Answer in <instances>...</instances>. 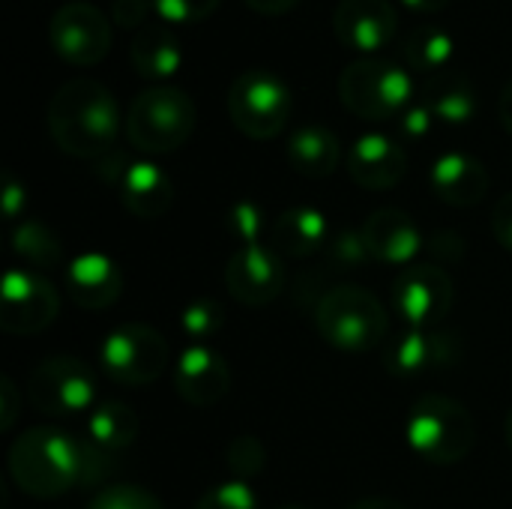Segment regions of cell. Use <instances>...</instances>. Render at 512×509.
<instances>
[{
  "instance_id": "1",
  "label": "cell",
  "mask_w": 512,
  "mask_h": 509,
  "mask_svg": "<svg viewBox=\"0 0 512 509\" xmlns=\"http://www.w3.org/2000/svg\"><path fill=\"white\" fill-rule=\"evenodd\" d=\"M48 132L63 153L78 159H102L111 153L120 132V108L114 93L93 78L66 81L48 102Z\"/></svg>"
},
{
  "instance_id": "2",
  "label": "cell",
  "mask_w": 512,
  "mask_h": 509,
  "mask_svg": "<svg viewBox=\"0 0 512 509\" xmlns=\"http://www.w3.org/2000/svg\"><path fill=\"white\" fill-rule=\"evenodd\" d=\"M15 486L33 498H60L81 486V441L60 429H30L9 450Z\"/></svg>"
},
{
  "instance_id": "3",
  "label": "cell",
  "mask_w": 512,
  "mask_h": 509,
  "mask_svg": "<svg viewBox=\"0 0 512 509\" xmlns=\"http://www.w3.org/2000/svg\"><path fill=\"white\" fill-rule=\"evenodd\" d=\"M474 438V417L456 399L429 393L408 411L405 441L429 465H459L471 453Z\"/></svg>"
},
{
  "instance_id": "4",
  "label": "cell",
  "mask_w": 512,
  "mask_h": 509,
  "mask_svg": "<svg viewBox=\"0 0 512 509\" xmlns=\"http://www.w3.org/2000/svg\"><path fill=\"white\" fill-rule=\"evenodd\" d=\"M195 102L186 90L153 84L141 90L126 114V135L141 153H171L195 132Z\"/></svg>"
},
{
  "instance_id": "5",
  "label": "cell",
  "mask_w": 512,
  "mask_h": 509,
  "mask_svg": "<svg viewBox=\"0 0 512 509\" xmlns=\"http://www.w3.org/2000/svg\"><path fill=\"white\" fill-rule=\"evenodd\" d=\"M315 324L327 345L351 354H366L384 345L390 333L387 312L381 300L366 288H333L315 306Z\"/></svg>"
},
{
  "instance_id": "6",
  "label": "cell",
  "mask_w": 512,
  "mask_h": 509,
  "mask_svg": "<svg viewBox=\"0 0 512 509\" xmlns=\"http://www.w3.org/2000/svg\"><path fill=\"white\" fill-rule=\"evenodd\" d=\"M414 93L405 66L384 57H360L339 75V96L345 108L363 120H387L408 108Z\"/></svg>"
},
{
  "instance_id": "7",
  "label": "cell",
  "mask_w": 512,
  "mask_h": 509,
  "mask_svg": "<svg viewBox=\"0 0 512 509\" xmlns=\"http://www.w3.org/2000/svg\"><path fill=\"white\" fill-rule=\"evenodd\" d=\"M228 114L243 135L255 141L276 138L291 117V90L267 69H246L231 81Z\"/></svg>"
},
{
  "instance_id": "8",
  "label": "cell",
  "mask_w": 512,
  "mask_h": 509,
  "mask_svg": "<svg viewBox=\"0 0 512 509\" xmlns=\"http://www.w3.org/2000/svg\"><path fill=\"white\" fill-rule=\"evenodd\" d=\"M99 366L120 387H147L168 366V342L147 324H120L102 339Z\"/></svg>"
},
{
  "instance_id": "9",
  "label": "cell",
  "mask_w": 512,
  "mask_h": 509,
  "mask_svg": "<svg viewBox=\"0 0 512 509\" xmlns=\"http://www.w3.org/2000/svg\"><path fill=\"white\" fill-rule=\"evenodd\" d=\"M27 399L39 414L48 417L90 411L96 402V375L78 357L42 360L27 378Z\"/></svg>"
},
{
  "instance_id": "10",
  "label": "cell",
  "mask_w": 512,
  "mask_h": 509,
  "mask_svg": "<svg viewBox=\"0 0 512 509\" xmlns=\"http://www.w3.org/2000/svg\"><path fill=\"white\" fill-rule=\"evenodd\" d=\"M60 312L57 288L33 273L12 267L0 285V330L9 336H36L54 324Z\"/></svg>"
},
{
  "instance_id": "11",
  "label": "cell",
  "mask_w": 512,
  "mask_h": 509,
  "mask_svg": "<svg viewBox=\"0 0 512 509\" xmlns=\"http://www.w3.org/2000/svg\"><path fill=\"white\" fill-rule=\"evenodd\" d=\"M51 48L72 66H96L111 48V24L93 3H63L48 21Z\"/></svg>"
},
{
  "instance_id": "12",
  "label": "cell",
  "mask_w": 512,
  "mask_h": 509,
  "mask_svg": "<svg viewBox=\"0 0 512 509\" xmlns=\"http://www.w3.org/2000/svg\"><path fill=\"white\" fill-rule=\"evenodd\" d=\"M456 300L453 279L438 264H411L393 282V306L414 330L441 324Z\"/></svg>"
},
{
  "instance_id": "13",
  "label": "cell",
  "mask_w": 512,
  "mask_h": 509,
  "mask_svg": "<svg viewBox=\"0 0 512 509\" xmlns=\"http://www.w3.org/2000/svg\"><path fill=\"white\" fill-rule=\"evenodd\" d=\"M225 285L243 306H267L285 288V267L276 249L252 243L240 246L225 267Z\"/></svg>"
},
{
  "instance_id": "14",
  "label": "cell",
  "mask_w": 512,
  "mask_h": 509,
  "mask_svg": "<svg viewBox=\"0 0 512 509\" xmlns=\"http://www.w3.org/2000/svg\"><path fill=\"white\" fill-rule=\"evenodd\" d=\"M399 30V12L393 0H339L333 12L336 39L360 54L381 51Z\"/></svg>"
},
{
  "instance_id": "15",
  "label": "cell",
  "mask_w": 512,
  "mask_h": 509,
  "mask_svg": "<svg viewBox=\"0 0 512 509\" xmlns=\"http://www.w3.org/2000/svg\"><path fill=\"white\" fill-rule=\"evenodd\" d=\"M174 390L195 408L222 402L231 390V369L210 345H189L174 366Z\"/></svg>"
},
{
  "instance_id": "16",
  "label": "cell",
  "mask_w": 512,
  "mask_h": 509,
  "mask_svg": "<svg viewBox=\"0 0 512 509\" xmlns=\"http://www.w3.org/2000/svg\"><path fill=\"white\" fill-rule=\"evenodd\" d=\"M360 231H363V243L369 249V258L375 264H387V267H408L423 246V237H420L414 219L399 207L375 210L363 222Z\"/></svg>"
},
{
  "instance_id": "17",
  "label": "cell",
  "mask_w": 512,
  "mask_h": 509,
  "mask_svg": "<svg viewBox=\"0 0 512 509\" xmlns=\"http://www.w3.org/2000/svg\"><path fill=\"white\" fill-rule=\"evenodd\" d=\"M408 171V156L399 141L381 132H366L354 141L348 153V174L357 186L369 192L393 189Z\"/></svg>"
},
{
  "instance_id": "18",
  "label": "cell",
  "mask_w": 512,
  "mask_h": 509,
  "mask_svg": "<svg viewBox=\"0 0 512 509\" xmlns=\"http://www.w3.org/2000/svg\"><path fill=\"white\" fill-rule=\"evenodd\" d=\"M459 360V342L453 333L411 330L396 339L387 351V369L396 378H417L426 372L447 369Z\"/></svg>"
},
{
  "instance_id": "19",
  "label": "cell",
  "mask_w": 512,
  "mask_h": 509,
  "mask_svg": "<svg viewBox=\"0 0 512 509\" xmlns=\"http://www.w3.org/2000/svg\"><path fill=\"white\" fill-rule=\"evenodd\" d=\"M66 291L81 309H108L123 291V273L102 252H81L66 267Z\"/></svg>"
},
{
  "instance_id": "20",
  "label": "cell",
  "mask_w": 512,
  "mask_h": 509,
  "mask_svg": "<svg viewBox=\"0 0 512 509\" xmlns=\"http://www.w3.org/2000/svg\"><path fill=\"white\" fill-rule=\"evenodd\" d=\"M435 195L450 207H474L489 192V171L471 153H444L429 171Z\"/></svg>"
},
{
  "instance_id": "21",
  "label": "cell",
  "mask_w": 512,
  "mask_h": 509,
  "mask_svg": "<svg viewBox=\"0 0 512 509\" xmlns=\"http://www.w3.org/2000/svg\"><path fill=\"white\" fill-rule=\"evenodd\" d=\"M120 201L138 219H159L174 198V186L168 174L153 162H129L117 180Z\"/></svg>"
},
{
  "instance_id": "22",
  "label": "cell",
  "mask_w": 512,
  "mask_h": 509,
  "mask_svg": "<svg viewBox=\"0 0 512 509\" xmlns=\"http://www.w3.org/2000/svg\"><path fill=\"white\" fill-rule=\"evenodd\" d=\"M273 249L288 258H306L330 243L327 216L315 207H291L270 228Z\"/></svg>"
},
{
  "instance_id": "23",
  "label": "cell",
  "mask_w": 512,
  "mask_h": 509,
  "mask_svg": "<svg viewBox=\"0 0 512 509\" xmlns=\"http://www.w3.org/2000/svg\"><path fill=\"white\" fill-rule=\"evenodd\" d=\"M288 162L303 177H330L342 159V144L327 126H300L288 138Z\"/></svg>"
},
{
  "instance_id": "24",
  "label": "cell",
  "mask_w": 512,
  "mask_h": 509,
  "mask_svg": "<svg viewBox=\"0 0 512 509\" xmlns=\"http://www.w3.org/2000/svg\"><path fill=\"white\" fill-rule=\"evenodd\" d=\"M423 102L432 108V114L444 123L462 126L477 114V87L471 84L468 75L462 72H441L435 75L426 90H423Z\"/></svg>"
},
{
  "instance_id": "25",
  "label": "cell",
  "mask_w": 512,
  "mask_h": 509,
  "mask_svg": "<svg viewBox=\"0 0 512 509\" xmlns=\"http://www.w3.org/2000/svg\"><path fill=\"white\" fill-rule=\"evenodd\" d=\"M129 57L138 75L144 78H171L180 63H183V48L177 42L174 33L162 30V27H144L135 33L132 45H129Z\"/></svg>"
},
{
  "instance_id": "26",
  "label": "cell",
  "mask_w": 512,
  "mask_h": 509,
  "mask_svg": "<svg viewBox=\"0 0 512 509\" xmlns=\"http://www.w3.org/2000/svg\"><path fill=\"white\" fill-rule=\"evenodd\" d=\"M138 414L123 402H105L90 411L87 420V441L105 453H120L138 438Z\"/></svg>"
},
{
  "instance_id": "27",
  "label": "cell",
  "mask_w": 512,
  "mask_h": 509,
  "mask_svg": "<svg viewBox=\"0 0 512 509\" xmlns=\"http://www.w3.org/2000/svg\"><path fill=\"white\" fill-rule=\"evenodd\" d=\"M399 51H402V60L408 63V69H414V72H438L453 60L456 39L438 24H420L402 39Z\"/></svg>"
},
{
  "instance_id": "28",
  "label": "cell",
  "mask_w": 512,
  "mask_h": 509,
  "mask_svg": "<svg viewBox=\"0 0 512 509\" xmlns=\"http://www.w3.org/2000/svg\"><path fill=\"white\" fill-rule=\"evenodd\" d=\"M12 252L18 258H24L27 264L39 267V270H51L63 264V243L57 240V234L51 228H45L42 222H21L12 234Z\"/></svg>"
},
{
  "instance_id": "29",
  "label": "cell",
  "mask_w": 512,
  "mask_h": 509,
  "mask_svg": "<svg viewBox=\"0 0 512 509\" xmlns=\"http://www.w3.org/2000/svg\"><path fill=\"white\" fill-rule=\"evenodd\" d=\"M222 321H225V312L216 300H195L180 315V327L186 339H192V345H204L207 339H213L222 330Z\"/></svg>"
},
{
  "instance_id": "30",
  "label": "cell",
  "mask_w": 512,
  "mask_h": 509,
  "mask_svg": "<svg viewBox=\"0 0 512 509\" xmlns=\"http://www.w3.org/2000/svg\"><path fill=\"white\" fill-rule=\"evenodd\" d=\"M87 509H165L159 504V498H153L147 489L141 486H129V483H117V486H105L96 492V498L90 501Z\"/></svg>"
},
{
  "instance_id": "31",
  "label": "cell",
  "mask_w": 512,
  "mask_h": 509,
  "mask_svg": "<svg viewBox=\"0 0 512 509\" xmlns=\"http://www.w3.org/2000/svg\"><path fill=\"white\" fill-rule=\"evenodd\" d=\"M267 465V450L258 438L252 435H240L231 441L228 447V468L237 474V480H252L264 471Z\"/></svg>"
},
{
  "instance_id": "32",
  "label": "cell",
  "mask_w": 512,
  "mask_h": 509,
  "mask_svg": "<svg viewBox=\"0 0 512 509\" xmlns=\"http://www.w3.org/2000/svg\"><path fill=\"white\" fill-rule=\"evenodd\" d=\"M195 509H258V495L246 480H225L213 486Z\"/></svg>"
},
{
  "instance_id": "33",
  "label": "cell",
  "mask_w": 512,
  "mask_h": 509,
  "mask_svg": "<svg viewBox=\"0 0 512 509\" xmlns=\"http://www.w3.org/2000/svg\"><path fill=\"white\" fill-rule=\"evenodd\" d=\"M228 228L240 240V246H252L264 234V210L255 201H237L228 213Z\"/></svg>"
},
{
  "instance_id": "34",
  "label": "cell",
  "mask_w": 512,
  "mask_h": 509,
  "mask_svg": "<svg viewBox=\"0 0 512 509\" xmlns=\"http://www.w3.org/2000/svg\"><path fill=\"white\" fill-rule=\"evenodd\" d=\"M153 9L174 24H192V21H204L210 18L222 0H150Z\"/></svg>"
},
{
  "instance_id": "35",
  "label": "cell",
  "mask_w": 512,
  "mask_h": 509,
  "mask_svg": "<svg viewBox=\"0 0 512 509\" xmlns=\"http://www.w3.org/2000/svg\"><path fill=\"white\" fill-rule=\"evenodd\" d=\"M327 246H330V261L339 270H354L363 261H372L369 249L363 243V231H339L336 237H330Z\"/></svg>"
},
{
  "instance_id": "36",
  "label": "cell",
  "mask_w": 512,
  "mask_h": 509,
  "mask_svg": "<svg viewBox=\"0 0 512 509\" xmlns=\"http://www.w3.org/2000/svg\"><path fill=\"white\" fill-rule=\"evenodd\" d=\"M432 120H435V114H432V108H429L426 102H420V105H408V108L402 111V117H399V129H402V135H405V138L420 141V138H426V135H429Z\"/></svg>"
},
{
  "instance_id": "37",
  "label": "cell",
  "mask_w": 512,
  "mask_h": 509,
  "mask_svg": "<svg viewBox=\"0 0 512 509\" xmlns=\"http://www.w3.org/2000/svg\"><path fill=\"white\" fill-rule=\"evenodd\" d=\"M150 6H153L150 0H114L111 3V15H114V21L120 27L138 30V27H144V21L150 15Z\"/></svg>"
},
{
  "instance_id": "38",
  "label": "cell",
  "mask_w": 512,
  "mask_h": 509,
  "mask_svg": "<svg viewBox=\"0 0 512 509\" xmlns=\"http://www.w3.org/2000/svg\"><path fill=\"white\" fill-rule=\"evenodd\" d=\"M492 231H495V240L510 249L512 252V192L504 195L498 204H495V213H492Z\"/></svg>"
},
{
  "instance_id": "39",
  "label": "cell",
  "mask_w": 512,
  "mask_h": 509,
  "mask_svg": "<svg viewBox=\"0 0 512 509\" xmlns=\"http://www.w3.org/2000/svg\"><path fill=\"white\" fill-rule=\"evenodd\" d=\"M15 417H18V387L12 384V378H3L0 381V429L9 432Z\"/></svg>"
},
{
  "instance_id": "40",
  "label": "cell",
  "mask_w": 512,
  "mask_h": 509,
  "mask_svg": "<svg viewBox=\"0 0 512 509\" xmlns=\"http://www.w3.org/2000/svg\"><path fill=\"white\" fill-rule=\"evenodd\" d=\"M24 201H27L24 186L12 174H6V180H3V210H6V219H18V213L24 210Z\"/></svg>"
},
{
  "instance_id": "41",
  "label": "cell",
  "mask_w": 512,
  "mask_h": 509,
  "mask_svg": "<svg viewBox=\"0 0 512 509\" xmlns=\"http://www.w3.org/2000/svg\"><path fill=\"white\" fill-rule=\"evenodd\" d=\"M246 3H249V9H255L261 15H282V12L294 9L300 0H246Z\"/></svg>"
},
{
  "instance_id": "42",
  "label": "cell",
  "mask_w": 512,
  "mask_h": 509,
  "mask_svg": "<svg viewBox=\"0 0 512 509\" xmlns=\"http://www.w3.org/2000/svg\"><path fill=\"white\" fill-rule=\"evenodd\" d=\"M402 6H408L411 12H420V15H435V12L447 9L450 0H402Z\"/></svg>"
},
{
  "instance_id": "43",
  "label": "cell",
  "mask_w": 512,
  "mask_h": 509,
  "mask_svg": "<svg viewBox=\"0 0 512 509\" xmlns=\"http://www.w3.org/2000/svg\"><path fill=\"white\" fill-rule=\"evenodd\" d=\"M498 111H501V123L507 126V132L512 135V81H507V87L501 90V102H498Z\"/></svg>"
},
{
  "instance_id": "44",
  "label": "cell",
  "mask_w": 512,
  "mask_h": 509,
  "mask_svg": "<svg viewBox=\"0 0 512 509\" xmlns=\"http://www.w3.org/2000/svg\"><path fill=\"white\" fill-rule=\"evenodd\" d=\"M348 509H408L399 501H390V498H363L357 504H351Z\"/></svg>"
},
{
  "instance_id": "45",
  "label": "cell",
  "mask_w": 512,
  "mask_h": 509,
  "mask_svg": "<svg viewBox=\"0 0 512 509\" xmlns=\"http://www.w3.org/2000/svg\"><path fill=\"white\" fill-rule=\"evenodd\" d=\"M504 438H507V447L512 450V411L507 414V420H504Z\"/></svg>"
},
{
  "instance_id": "46",
  "label": "cell",
  "mask_w": 512,
  "mask_h": 509,
  "mask_svg": "<svg viewBox=\"0 0 512 509\" xmlns=\"http://www.w3.org/2000/svg\"><path fill=\"white\" fill-rule=\"evenodd\" d=\"M276 509H306V507H300V504H285V507H276Z\"/></svg>"
}]
</instances>
